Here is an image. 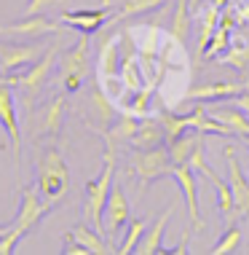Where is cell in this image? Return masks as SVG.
<instances>
[{"instance_id": "cell-40", "label": "cell", "mask_w": 249, "mask_h": 255, "mask_svg": "<svg viewBox=\"0 0 249 255\" xmlns=\"http://www.w3.org/2000/svg\"><path fill=\"white\" fill-rule=\"evenodd\" d=\"M11 226H13V223H0V239H3V237H5V234H8V231H11Z\"/></svg>"}, {"instance_id": "cell-5", "label": "cell", "mask_w": 249, "mask_h": 255, "mask_svg": "<svg viewBox=\"0 0 249 255\" xmlns=\"http://www.w3.org/2000/svg\"><path fill=\"white\" fill-rule=\"evenodd\" d=\"M88 49H91V40L83 32L78 38V43L70 46L59 57V81H62V89L67 94L81 92L83 81L88 78V70H91V65H88Z\"/></svg>"}, {"instance_id": "cell-29", "label": "cell", "mask_w": 249, "mask_h": 255, "mask_svg": "<svg viewBox=\"0 0 249 255\" xmlns=\"http://www.w3.org/2000/svg\"><path fill=\"white\" fill-rule=\"evenodd\" d=\"M158 121H161L164 124V129H166V145H169V142L171 140H174V137H179V134H182L185 132V129H190L188 127V116H179V113H171V110H158Z\"/></svg>"}, {"instance_id": "cell-16", "label": "cell", "mask_w": 249, "mask_h": 255, "mask_svg": "<svg viewBox=\"0 0 249 255\" xmlns=\"http://www.w3.org/2000/svg\"><path fill=\"white\" fill-rule=\"evenodd\" d=\"M137 129H140V119H137V116L118 113V119H115L105 132H102L107 150H115L118 145H123V142H131V137L137 134Z\"/></svg>"}, {"instance_id": "cell-33", "label": "cell", "mask_w": 249, "mask_h": 255, "mask_svg": "<svg viewBox=\"0 0 249 255\" xmlns=\"http://www.w3.org/2000/svg\"><path fill=\"white\" fill-rule=\"evenodd\" d=\"M22 242V234H19L16 229L11 226V231L5 234L3 239H0V255H11L13 250H16V245Z\"/></svg>"}, {"instance_id": "cell-3", "label": "cell", "mask_w": 249, "mask_h": 255, "mask_svg": "<svg viewBox=\"0 0 249 255\" xmlns=\"http://www.w3.org/2000/svg\"><path fill=\"white\" fill-rule=\"evenodd\" d=\"M57 54H59V46L51 43V46H48V51H46L38 62H32V65H27V67H22V70H16V75L8 73V75H0V78H3L5 84H11L13 89H19V94L24 97L27 108H32V102H35V97L43 92L48 75H51V70H54Z\"/></svg>"}, {"instance_id": "cell-4", "label": "cell", "mask_w": 249, "mask_h": 255, "mask_svg": "<svg viewBox=\"0 0 249 255\" xmlns=\"http://www.w3.org/2000/svg\"><path fill=\"white\" fill-rule=\"evenodd\" d=\"M171 169H174V161H171V153L166 145L134 150V153H131V161H129V175L137 177V185H140L137 194L140 196L145 194V188L153 180L171 175Z\"/></svg>"}, {"instance_id": "cell-19", "label": "cell", "mask_w": 249, "mask_h": 255, "mask_svg": "<svg viewBox=\"0 0 249 255\" xmlns=\"http://www.w3.org/2000/svg\"><path fill=\"white\" fill-rule=\"evenodd\" d=\"M153 89L156 84H148L137 92H126L123 97L118 100V113H129V116H137V119H148L150 116V97H153Z\"/></svg>"}, {"instance_id": "cell-7", "label": "cell", "mask_w": 249, "mask_h": 255, "mask_svg": "<svg viewBox=\"0 0 249 255\" xmlns=\"http://www.w3.org/2000/svg\"><path fill=\"white\" fill-rule=\"evenodd\" d=\"M65 32V22H54V19L43 16V13H32V16H22L19 22L0 27V35L3 38H27V40H38L43 35H57Z\"/></svg>"}, {"instance_id": "cell-30", "label": "cell", "mask_w": 249, "mask_h": 255, "mask_svg": "<svg viewBox=\"0 0 249 255\" xmlns=\"http://www.w3.org/2000/svg\"><path fill=\"white\" fill-rule=\"evenodd\" d=\"M150 226V220H129V229H126V237L121 239V245L115 247V253L118 255H131L137 250V245H140V239H142V234L145 229Z\"/></svg>"}, {"instance_id": "cell-26", "label": "cell", "mask_w": 249, "mask_h": 255, "mask_svg": "<svg viewBox=\"0 0 249 255\" xmlns=\"http://www.w3.org/2000/svg\"><path fill=\"white\" fill-rule=\"evenodd\" d=\"M190 19H193V13H190L188 0H177V3H174V13H171V24H169V35L177 38V40H182V43H188V38H190Z\"/></svg>"}, {"instance_id": "cell-21", "label": "cell", "mask_w": 249, "mask_h": 255, "mask_svg": "<svg viewBox=\"0 0 249 255\" xmlns=\"http://www.w3.org/2000/svg\"><path fill=\"white\" fill-rule=\"evenodd\" d=\"M171 212H174V207H166V210L161 212V218H158L156 223H150L148 229H145V234H142V239H140V245H137V250H134V253H140V255H153V253L161 250L164 231H166V223H169Z\"/></svg>"}, {"instance_id": "cell-1", "label": "cell", "mask_w": 249, "mask_h": 255, "mask_svg": "<svg viewBox=\"0 0 249 255\" xmlns=\"http://www.w3.org/2000/svg\"><path fill=\"white\" fill-rule=\"evenodd\" d=\"M35 185L46 202L57 204L70 191V169L54 145L43 148L35 158Z\"/></svg>"}, {"instance_id": "cell-9", "label": "cell", "mask_w": 249, "mask_h": 255, "mask_svg": "<svg viewBox=\"0 0 249 255\" xmlns=\"http://www.w3.org/2000/svg\"><path fill=\"white\" fill-rule=\"evenodd\" d=\"M0 124L11 137V148L16 156V169H19V158H22V127H19V116H16V102H13V86L5 84L0 78Z\"/></svg>"}, {"instance_id": "cell-20", "label": "cell", "mask_w": 249, "mask_h": 255, "mask_svg": "<svg viewBox=\"0 0 249 255\" xmlns=\"http://www.w3.org/2000/svg\"><path fill=\"white\" fill-rule=\"evenodd\" d=\"M206 132H198V129H185L179 137H174V140L169 142V153H171V161L174 164H188L190 153L196 150L201 142H206Z\"/></svg>"}, {"instance_id": "cell-39", "label": "cell", "mask_w": 249, "mask_h": 255, "mask_svg": "<svg viewBox=\"0 0 249 255\" xmlns=\"http://www.w3.org/2000/svg\"><path fill=\"white\" fill-rule=\"evenodd\" d=\"M188 5H190V13H193V16H198V11H201V8H198V5H201V0H188Z\"/></svg>"}, {"instance_id": "cell-14", "label": "cell", "mask_w": 249, "mask_h": 255, "mask_svg": "<svg viewBox=\"0 0 249 255\" xmlns=\"http://www.w3.org/2000/svg\"><path fill=\"white\" fill-rule=\"evenodd\" d=\"M223 156H225V164H228V183H231L233 196H236V207H239L241 215H249V180H247V175L239 167L236 148L225 145L223 148Z\"/></svg>"}, {"instance_id": "cell-2", "label": "cell", "mask_w": 249, "mask_h": 255, "mask_svg": "<svg viewBox=\"0 0 249 255\" xmlns=\"http://www.w3.org/2000/svg\"><path fill=\"white\" fill-rule=\"evenodd\" d=\"M113 175H115V150H105V167L86 183V202H83V215L86 223L94 226L99 234H105V207L110 199V188H113Z\"/></svg>"}, {"instance_id": "cell-12", "label": "cell", "mask_w": 249, "mask_h": 255, "mask_svg": "<svg viewBox=\"0 0 249 255\" xmlns=\"http://www.w3.org/2000/svg\"><path fill=\"white\" fill-rule=\"evenodd\" d=\"M131 220V207H129V199L123 194V188L118 183L110 188V199H107V207H105V234L110 239L118 234L123 226H129Z\"/></svg>"}, {"instance_id": "cell-6", "label": "cell", "mask_w": 249, "mask_h": 255, "mask_svg": "<svg viewBox=\"0 0 249 255\" xmlns=\"http://www.w3.org/2000/svg\"><path fill=\"white\" fill-rule=\"evenodd\" d=\"M51 210H54V204L40 196L38 185H27V188H22V196H19V212L13 218V229L22 237H27Z\"/></svg>"}, {"instance_id": "cell-17", "label": "cell", "mask_w": 249, "mask_h": 255, "mask_svg": "<svg viewBox=\"0 0 249 255\" xmlns=\"http://www.w3.org/2000/svg\"><path fill=\"white\" fill-rule=\"evenodd\" d=\"M121 70V35H110L99 46V57H96V81L118 75Z\"/></svg>"}, {"instance_id": "cell-37", "label": "cell", "mask_w": 249, "mask_h": 255, "mask_svg": "<svg viewBox=\"0 0 249 255\" xmlns=\"http://www.w3.org/2000/svg\"><path fill=\"white\" fill-rule=\"evenodd\" d=\"M236 19H239V22H249V0H239Z\"/></svg>"}, {"instance_id": "cell-25", "label": "cell", "mask_w": 249, "mask_h": 255, "mask_svg": "<svg viewBox=\"0 0 249 255\" xmlns=\"http://www.w3.org/2000/svg\"><path fill=\"white\" fill-rule=\"evenodd\" d=\"M78 242L86 247L88 253H94V255H107V253H115V247H110V245H105V239H102V234L94 229V226H75V229L70 231Z\"/></svg>"}, {"instance_id": "cell-28", "label": "cell", "mask_w": 249, "mask_h": 255, "mask_svg": "<svg viewBox=\"0 0 249 255\" xmlns=\"http://www.w3.org/2000/svg\"><path fill=\"white\" fill-rule=\"evenodd\" d=\"M231 40H233V30H231V27L217 24V30H214V35L209 38V43H206V49H204L201 54H204L206 59L223 57V54L228 51V46H231Z\"/></svg>"}, {"instance_id": "cell-35", "label": "cell", "mask_w": 249, "mask_h": 255, "mask_svg": "<svg viewBox=\"0 0 249 255\" xmlns=\"http://www.w3.org/2000/svg\"><path fill=\"white\" fill-rule=\"evenodd\" d=\"M59 0H30V3L24 5V16H32V13H43L46 8H51V5H57Z\"/></svg>"}, {"instance_id": "cell-8", "label": "cell", "mask_w": 249, "mask_h": 255, "mask_svg": "<svg viewBox=\"0 0 249 255\" xmlns=\"http://www.w3.org/2000/svg\"><path fill=\"white\" fill-rule=\"evenodd\" d=\"M48 51V46L38 40H27V43H0V75H8L13 70L38 62Z\"/></svg>"}, {"instance_id": "cell-13", "label": "cell", "mask_w": 249, "mask_h": 255, "mask_svg": "<svg viewBox=\"0 0 249 255\" xmlns=\"http://www.w3.org/2000/svg\"><path fill=\"white\" fill-rule=\"evenodd\" d=\"M59 19L65 24H70L73 30L78 32H86V35H91L96 32L102 24L110 19V0L105 5H99V8H75V11H62Z\"/></svg>"}, {"instance_id": "cell-32", "label": "cell", "mask_w": 249, "mask_h": 255, "mask_svg": "<svg viewBox=\"0 0 249 255\" xmlns=\"http://www.w3.org/2000/svg\"><path fill=\"white\" fill-rule=\"evenodd\" d=\"M241 239H244V237H241V231L231 223V226H228V231L217 239V245H214L209 253H212V255H228V253H236V250H239V245H241Z\"/></svg>"}, {"instance_id": "cell-38", "label": "cell", "mask_w": 249, "mask_h": 255, "mask_svg": "<svg viewBox=\"0 0 249 255\" xmlns=\"http://www.w3.org/2000/svg\"><path fill=\"white\" fill-rule=\"evenodd\" d=\"M182 255V253H188V234H185V237H182V242H179V247H174V250H171V255Z\"/></svg>"}, {"instance_id": "cell-41", "label": "cell", "mask_w": 249, "mask_h": 255, "mask_svg": "<svg viewBox=\"0 0 249 255\" xmlns=\"http://www.w3.org/2000/svg\"><path fill=\"white\" fill-rule=\"evenodd\" d=\"M214 5H220V8H228V0H212Z\"/></svg>"}, {"instance_id": "cell-43", "label": "cell", "mask_w": 249, "mask_h": 255, "mask_svg": "<svg viewBox=\"0 0 249 255\" xmlns=\"http://www.w3.org/2000/svg\"><path fill=\"white\" fill-rule=\"evenodd\" d=\"M247 145H249V137H247Z\"/></svg>"}, {"instance_id": "cell-10", "label": "cell", "mask_w": 249, "mask_h": 255, "mask_svg": "<svg viewBox=\"0 0 249 255\" xmlns=\"http://www.w3.org/2000/svg\"><path fill=\"white\" fill-rule=\"evenodd\" d=\"M62 121H65V97H51L46 105H40L32 113V124L30 132L32 134H48V137H59L62 132Z\"/></svg>"}, {"instance_id": "cell-42", "label": "cell", "mask_w": 249, "mask_h": 255, "mask_svg": "<svg viewBox=\"0 0 249 255\" xmlns=\"http://www.w3.org/2000/svg\"><path fill=\"white\" fill-rule=\"evenodd\" d=\"M241 84H244V89H247V92H249V78H244V81H241Z\"/></svg>"}, {"instance_id": "cell-24", "label": "cell", "mask_w": 249, "mask_h": 255, "mask_svg": "<svg viewBox=\"0 0 249 255\" xmlns=\"http://www.w3.org/2000/svg\"><path fill=\"white\" fill-rule=\"evenodd\" d=\"M217 59L223 62V65L233 67V70L244 73L249 67V40L244 35H236L231 40V46H228V51L223 54V57H217Z\"/></svg>"}, {"instance_id": "cell-34", "label": "cell", "mask_w": 249, "mask_h": 255, "mask_svg": "<svg viewBox=\"0 0 249 255\" xmlns=\"http://www.w3.org/2000/svg\"><path fill=\"white\" fill-rule=\"evenodd\" d=\"M62 253L65 255H88V250L73 237V234H65V247H62Z\"/></svg>"}, {"instance_id": "cell-22", "label": "cell", "mask_w": 249, "mask_h": 255, "mask_svg": "<svg viewBox=\"0 0 249 255\" xmlns=\"http://www.w3.org/2000/svg\"><path fill=\"white\" fill-rule=\"evenodd\" d=\"M212 116H214L217 121H223L233 134L249 137V116H247L241 108L233 105V102H231V105H220V102H217V105L212 108Z\"/></svg>"}, {"instance_id": "cell-18", "label": "cell", "mask_w": 249, "mask_h": 255, "mask_svg": "<svg viewBox=\"0 0 249 255\" xmlns=\"http://www.w3.org/2000/svg\"><path fill=\"white\" fill-rule=\"evenodd\" d=\"M134 150H145V148H158V145H166V129L164 124L158 119H142L140 121V129H137V134L131 137L129 142Z\"/></svg>"}, {"instance_id": "cell-11", "label": "cell", "mask_w": 249, "mask_h": 255, "mask_svg": "<svg viewBox=\"0 0 249 255\" xmlns=\"http://www.w3.org/2000/svg\"><path fill=\"white\" fill-rule=\"evenodd\" d=\"M171 177H174V183L179 185V191H182V196H185V204H188L193 229L204 231V220H201V215H198V180H196V169H193L190 164H174Z\"/></svg>"}, {"instance_id": "cell-27", "label": "cell", "mask_w": 249, "mask_h": 255, "mask_svg": "<svg viewBox=\"0 0 249 255\" xmlns=\"http://www.w3.org/2000/svg\"><path fill=\"white\" fill-rule=\"evenodd\" d=\"M220 13H223V8L220 5H204L201 11H198V22H201V35H198V51L206 49V43H209V38L214 35V30H217L220 24Z\"/></svg>"}, {"instance_id": "cell-36", "label": "cell", "mask_w": 249, "mask_h": 255, "mask_svg": "<svg viewBox=\"0 0 249 255\" xmlns=\"http://www.w3.org/2000/svg\"><path fill=\"white\" fill-rule=\"evenodd\" d=\"M231 102H233L236 108H241V110H244V113L249 116V92H247V89H244V92H239L236 97H231Z\"/></svg>"}, {"instance_id": "cell-31", "label": "cell", "mask_w": 249, "mask_h": 255, "mask_svg": "<svg viewBox=\"0 0 249 255\" xmlns=\"http://www.w3.org/2000/svg\"><path fill=\"white\" fill-rule=\"evenodd\" d=\"M164 3L166 0H118V16L115 19H129V16H137V13L161 8Z\"/></svg>"}, {"instance_id": "cell-15", "label": "cell", "mask_w": 249, "mask_h": 255, "mask_svg": "<svg viewBox=\"0 0 249 255\" xmlns=\"http://www.w3.org/2000/svg\"><path fill=\"white\" fill-rule=\"evenodd\" d=\"M239 92H244V84H233V81H212V84H198L182 94L190 102H220L231 100Z\"/></svg>"}, {"instance_id": "cell-23", "label": "cell", "mask_w": 249, "mask_h": 255, "mask_svg": "<svg viewBox=\"0 0 249 255\" xmlns=\"http://www.w3.org/2000/svg\"><path fill=\"white\" fill-rule=\"evenodd\" d=\"M209 180H212V185H214V194H217V210L228 218V223H233V218L241 215V212H239V207H236V196H233L231 183H228L225 177H220L217 172H214Z\"/></svg>"}]
</instances>
